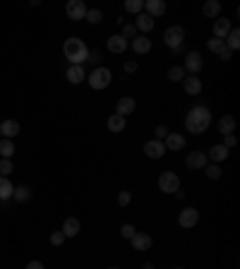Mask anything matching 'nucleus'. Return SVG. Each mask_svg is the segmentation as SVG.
<instances>
[{
	"instance_id": "a878e982",
	"label": "nucleus",
	"mask_w": 240,
	"mask_h": 269,
	"mask_svg": "<svg viewBox=\"0 0 240 269\" xmlns=\"http://www.w3.org/2000/svg\"><path fill=\"white\" fill-rule=\"evenodd\" d=\"M12 192H15V185L5 178V176H0V200H10Z\"/></svg>"
},
{
	"instance_id": "f704fd0d",
	"label": "nucleus",
	"mask_w": 240,
	"mask_h": 269,
	"mask_svg": "<svg viewBox=\"0 0 240 269\" xmlns=\"http://www.w3.org/2000/svg\"><path fill=\"white\" fill-rule=\"evenodd\" d=\"M10 173H12V161L10 159H0V176L7 178Z\"/></svg>"
},
{
	"instance_id": "72a5a7b5",
	"label": "nucleus",
	"mask_w": 240,
	"mask_h": 269,
	"mask_svg": "<svg viewBox=\"0 0 240 269\" xmlns=\"http://www.w3.org/2000/svg\"><path fill=\"white\" fill-rule=\"evenodd\" d=\"M101 17H103V12L94 7V10H87V17H84V20H89L91 24H99V22H101Z\"/></svg>"
},
{
	"instance_id": "58836bf2",
	"label": "nucleus",
	"mask_w": 240,
	"mask_h": 269,
	"mask_svg": "<svg viewBox=\"0 0 240 269\" xmlns=\"http://www.w3.org/2000/svg\"><path fill=\"white\" fill-rule=\"evenodd\" d=\"M135 34H137V29H135V24H122V39H135Z\"/></svg>"
},
{
	"instance_id": "9b49d317",
	"label": "nucleus",
	"mask_w": 240,
	"mask_h": 269,
	"mask_svg": "<svg viewBox=\"0 0 240 269\" xmlns=\"http://www.w3.org/2000/svg\"><path fill=\"white\" fill-rule=\"evenodd\" d=\"M231 29H233V27H231V20H226V17H216V22H214V36H216V39L223 41V39L231 34Z\"/></svg>"
},
{
	"instance_id": "7ed1b4c3",
	"label": "nucleus",
	"mask_w": 240,
	"mask_h": 269,
	"mask_svg": "<svg viewBox=\"0 0 240 269\" xmlns=\"http://www.w3.org/2000/svg\"><path fill=\"white\" fill-rule=\"evenodd\" d=\"M159 187H161V192H168V195L178 192L180 190L178 173H173V171H163V173L159 176Z\"/></svg>"
},
{
	"instance_id": "f8f14e48",
	"label": "nucleus",
	"mask_w": 240,
	"mask_h": 269,
	"mask_svg": "<svg viewBox=\"0 0 240 269\" xmlns=\"http://www.w3.org/2000/svg\"><path fill=\"white\" fill-rule=\"evenodd\" d=\"M137 108V103H135V99L132 96H122V99H118V106H116V113L118 116H122V118H127L132 111Z\"/></svg>"
},
{
	"instance_id": "c756f323",
	"label": "nucleus",
	"mask_w": 240,
	"mask_h": 269,
	"mask_svg": "<svg viewBox=\"0 0 240 269\" xmlns=\"http://www.w3.org/2000/svg\"><path fill=\"white\" fill-rule=\"evenodd\" d=\"M12 154H15V142L2 137V140H0V156H2V159H10Z\"/></svg>"
},
{
	"instance_id": "c85d7f7f",
	"label": "nucleus",
	"mask_w": 240,
	"mask_h": 269,
	"mask_svg": "<svg viewBox=\"0 0 240 269\" xmlns=\"http://www.w3.org/2000/svg\"><path fill=\"white\" fill-rule=\"evenodd\" d=\"M202 12H204L207 17H219V12H221V2H219V0H207L204 7H202Z\"/></svg>"
},
{
	"instance_id": "c03bdc74",
	"label": "nucleus",
	"mask_w": 240,
	"mask_h": 269,
	"mask_svg": "<svg viewBox=\"0 0 240 269\" xmlns=\"http://www.w3.org/2000/svg\"><path fill=\"white\" fill-rule=\"evenodd\" d=\"M219 58H221V60H231V58H233V53H231L228 48H223V51L219 53Z\"/></svg>"
},
{
	"instance_id": "f257e3e1",
	"label": "nucleus",
	"mask_w": 240,
	"mask_h": 269,
	"mask_svg": "<svg viewBox=\"0 0 240 269\" xmlns=\"http://www.w3.org/2000/svg\"><path fill=\"white\" fill-rule=\"evenodd\" d=\"M211 123V113L207 106H192L187 118H185V125H187V132L192 135H202Z\"/></svg>"
},
{
	"instance_id": "39448f33",
	"label": "nucleus",
	"mask_w": 240,
	"mask_h": 269,
	"mask_svg": "<svg viewBox=\"0 0 240 269\" xmlns=\"http://www.w3.org/2000/svg\"><path fill=\"white\" fill-rule=\"evenodd\" d=\"M182 39H185V29L182 27H168L163 34V43L171 48V51H178L182 46Z\"/></svg>"
},
{
	"instance_id": "5701e85b",
	"label": "nucleus",
	"mask_w": 240,
	"mask_h": 269,
	"mask_svg": "<svg viewBox=\"0 0 240 269\" xmlns=\"http://www.w3.org/2000/svg\"><path fill=\"white\" fill-rule=\"evenodd\" d=\"M182 82H185V91H187L190 96H197V94L202 91V80H200V77H185Z\"/></svg>"
},
{
	"instance_id": "f3484780",
	"label": "nucleus",
	"mask_w": 240,
	"mask_h": 269,
	"mask_svg": "<svg viewBox=\"0 0 240 269\" xmlns=\"http://www.w3.org/2000/svg\"><path fill=\"white\" fill-rule=\"evenodd\" d=\"M77 233H80V219H75V216L65 219V224H62V236H65V238H75Z\"/></svg>"
},
{
	"instance_id": "8fccbe9b",
	"label": "nucleus",
	"mask_w": 240,
	"mask_h": 269,
	"mask_svg": "<svg viewBox=\"0 0 240 269\" xmlns=\"http://www.w3.org/2000/svg\"><path fill=\"white\" fill-rule=\"evenodd\" d=\"M176 269H182V267H176Z\"/></svg>"
},
{
	"instance_id": "20e7f679",
	"label": "nucleus",
	"mask_w": 240,
	"mask_h": 269,
	"mask_svg": "<svg viewBox=\"0 0 240 269\" xmlns=\"http://www.w3.org/2000/svg\"><path fill=\"white\" fill-rule=\"evenodd\" d=\"M111 70L108 67H96L94 72L89 75V84H91V89H106L108 84H111Z\"/></svg>"
},
{
	"instance_id": "a18cd8bd",
	"label": "nucleus",
	"mask_w": 240,
	"mask_h": 269,
	"mask_svg": "<svg viewBox=\"0 0 240 269\" xmlns=\"http://www.w3.org/2000/svg\"><path fill=\"white\" fill-rule=\"evenodd\" d=\"M27 269H43V262H39V260H31L29 265H27Z\"/></svg>"
},
{
	"instance_id": "dca6fc26",
	"label": "nucleus",
	"mask_w": 240,
	"mask_h": 269,
	"mask_svg": "<svg viewBox=\"0 0 240 269\" xmlns=\"http://www.w3.org/2000/svg\"><path fill=\"white\" fill-rule=\"evenodd\" d=\"M0 135H2L5 140H12L15 135H20V123H17V120H2Z\"/></svg>"
},
{
	"instance_id": "79ce46f5",
	"label": "nucleus",
	"mask_w": 240,
	"mask_h": 269,
	"mask_svg": "<svg viewBox=\"0 0 240 269\" xmlns=\"http://www.w3.org/2000/svg\"><path fill=\"white\" fill-rule=\"evenodd\" d=\"M236 145H238L236 135H223V147H226V149H231V147H236Z\"/></svg>"
},
{
	"instance_id": "1a4fd4ad",
	"label": "nucleus",
	"mask_w": 240,
	"mask_h": 269,
	"mask_svg": "<svg viewBox=\"0 0 240 269\" xmlns=\"http://www.w3.org/2000/svg\"><path fill=\"white\" fill-rule=\"evenodd\" d=\"M185 164H187V168L200 171V168H204V166H207V154H204V151H192V154H187Z\"/></svg>"
},
{
	"instance_id": "423d86ee",
	"label": "nucleus",
	"mask_w": 240,
	"mask_h": 269,
	"mask_svg": "<svg viewBox=\"0 0 240 269\" xmlns=\"http://www.w3.org/2000/svg\"><path fill=\"white\" fill-rule=\"evenodd\" d=\"M65 12H67V17H70L72 22H80V20L87 17V5H84L82 0H70V2L65 5Z\"/></svg>"
},
{
	"instance_id": "e433bc0d",
	"label": "nucleus",
	"mask_w": 240,
	"mask_h": 269,
	"mask_svg": "<svg viewBox=\"0 0 240 269\" xmlns=\"http://www.w3.org/2000/svg\"><path fill=\"white\" fill-rule=\"evenodd\" d=\"M207 168V178H211V180H219L221 178V168L216 166V164H211V166H204Z\"/></svg>"
},
{
	"instance_id": "0eeeda50",
	"label": "nucleus",
	"mask_w": 240,
	"mask_h": 269,
	"mask_svg": "<svg viewBox=\"0 0 240 269\" xmlns=\"http://www.w3.org/2000/svg\"><path fill=\"white\" fill-rule=\"evenodd\" d=\"M202 65H204V58H202V53H197V51H190L187 56H185V75L187 72H192V75H197L200 70H202Z\"/></svg>"
},
{
	"instance_id": "09e8293b",
	"label": "nucleus",
	"mask_w": 240,
	"mask_h": 269,
	"mask_svg": "<svg viewBox=\"0 0 240 269\" xmlns=\"http://www.w3.org/2000/svg\"><path fill=\"white\" fill-rule=\"evenodd\" d=\"M111 269H118V267H111Z\"/></svg>"
},
{
	"instance_id": "f03ea898",
	"label": "nucleus",
	"mask_w": 240,
	"mask_h": 269,
	"mask_svg": "<svg viewBox=\"0 0 240 269\" xmlns=\"http://www.w3.org/2000/svg\"><path fill=\"white\" fill-rule=\"evenodd\" d=\"M62 51H65V58L70 60V65H82L84 60H89V48H87V43H84L82 39H77V36L67 39L65 46H62Z\"/></svg>"
},
{
	"instance_id": "393cba45",
	"label": "nucleus",
	"mask_w": 240,
	"mask_h": 269,
	"mask_svg": "<svg viewBox=\"0 0 240 269\" xmlns=\"http://www.w3.org/2000/svg\"><path fill=\"white\" fill-rule=\"evenodd\" d=\"M12 197H15V202H27V200H31V187L29 185H17Z\"/></svg>"
},
{
	"instance_id": "a211bd4d",
	"label": "nucleus",
	"mask_w": 240,
	"mask_h": 269,
	"mask_svg": "<svg viewBox=\"0 0 240 269\" xmlns=\"http://www.w3.org/2000/svg\"><path fill=\"white\" fill-rule=\"evenodd\" d=\"M127 43H130L127 39H122L120 34H116V36H111V39H108V43H106V46H108V51H111V53H122V51L127 48Z\"/></svg>"
},
{
	"instance_id": "a19ab883",
	"label": "nucleus",
	"mask_w": 240,
	"mask_h": 269,
	"mask_svg": "<svg viewBox=\"0 0 240 269\" xmlns=\"http://www.w3.org/2000/svg\"><path fill=\"white\" fill-rule=\"evenodd\" d=\"M62 243H65L62 231H53V233H51V245H56V248H58V245H62Z\"/></svg>"
},
{
	"instance_id": "4468645a",
	"label": "nucleus",
	"mask_w": 240,
	"mask_h": 269,
	"mask_svg": "<svg viewBox=\"0 0 240 269\" xmlns=\"http://www.w3.org/2000/svg\"><path fill=\"white\" fill-rule=\"evenodd\" d=\"M144 154H147L149 159H161V156L166 154V147H163V142H159V140H149V142L144 145Z\"/></svg>"
},
{
	"instance_id": "6ab92c4d",
	"label": "nucleus",
	"mask_w": 240,
	"mask_h": 269,
	"mask_svg": "<svg viewBox=\"0 0 240 269\" xmlns=\"http://www.w3.org/2000/svg\"><path fill=\"white\" fill-rule=\"evenodd\" d=\"M84 67L82 65H70L67 67V80L72 82V84H80V82H84Z\"/></svg>"
},
{
	"instance_id": "412c9836",
	"label": "nucleus",
	"mask_w": 240,
	"mask_h": 269,
	"mask_svg": "<svg viewBox=\"0 0 240 269\" xmlns=\"http://www.w3.org/2000/svg\"><path fill=\"white\" fill-rule=\"evenodd\" d=\"M135 29H140V31H144V34H149V31L154 29V20H151L147 12H140V15H137V22H135Z\"/></svg>"
},
{
	"instance_id": "2f4dec72",
	"label": "nucleus",
	"mask_w": 240,
	"mask_h": 269,
	"mask_svg": "<svg viewBox=\"0 0 240 269\" xmlns=\"http://www.w3.org/2000/svg\"><path fill=\"white\" fill-rule=\"evenodd\" d=\"M207 48H209L211 53H216V56H219V53L226 48V41H221V39H209V41H207Z\"/></svg>"
},
{
	"instance_id": "bb28decb",
	"label": "nucleus",
	"mask_w": 240,
	"mask_h": 269,
	"mask_svg": "<svg viewBox=\"0 0 240 269\" xmlns=\"http://www.w3.org/2000/svg\"><path fill=\"white\" fill-rule=\"evenodd\" d=\"M106 125H108L111 132H122V130H125V118L116 113V116H111V118L106 120Z\"/></svg>"
},
{
	"instance_id": "ea45409f",
	"label": "nucleus",
	"mask_w": 240,
	"mask_h": 269,
	"mask_svg": "<svg viewBox=\"0 0 240 269\" xmlns=\"http://www.w3.org/2000/svg\"><path fill=\"white\" fill-rule=\"evenodd\" d=\"M154 135H156L154 140H159V142H163V140L168 137V127H163V125H159V127L154 130Z\"/></svg>"
},
{
	"instance_id": "6e6552de",
	"label": "nucleus",
	"mask_w": 240,
	"mask_h": 269,
	"mask_svg": "<svg viewBox=\"0 0 240 269\" xmlns=\"http://www.w3.org/2000/svg\"><path fill=\"white\" fill-rule=\"evenodd\" d=\"M197 221H200V211L195 209V207H185V209L180 211L178 224L182 228H192V226H197Z\"/></svg>"
},
{
	"instance_id": "37998d69",
	"label": "nucleus",
	"mask_w": 240,
	"mask_h": 269,
	"mask_svg": "<svg viewBox=\"0 0 240 269\" xmlns=\"http://www.w3.org/2000/svg\"><path fill=\"white\" fill-rule=\"evenodd\" d=\"M135 70H137V62H135V60H127V62H125V72H127V75H132Z\"/></svg>"
},
{
	"instance_id": "9d476101",
	"label": "nucleus",
	"mask_w": 240,
	"mask_h": 269,
	"mask_svg": "<svg viewBox=\"0 0 240 269\" xmlns=\"http://www.w3.org/2000/svg\"><path fill=\"white\" fill-rule=\"evenodd\" d=\"M163 147L171 151H180L185 147V135H180V132H168V137L163 140Z\"/></svg>"
},
{
	"instance_id": "7c9ffc66",
	"label": "nucleus",
	"mask_w": 240,
	"mask_h": 269,
	"mask_svg": "<svg viewBox=\"0 0 240 269\" xmlns=\"http://www.w3.org/2000/svg\"><path fill=\"white\" fill-rule=\"evenodd\" d=\"M125 10H127V12L140 15V12L144 10V0H127V2H125Z\"/></svg>"
},
{
	"instance_id": "c9c22d12",
	"label": "nucleus",
	"mask_w": 240,
	"mask_h": 269,
	"mask_svg": "<svg viewBox=\"0 0 240 269\" xmlns=\"http://www.w3.org/2000/svg\"><path fill=\"white\" fill-rule=\"evenodd\" d=\"M135 233H137V231H135V226H132V224H122V226H120V236H122V238L130 240Z\"/></svg>"
},
{
	"instance_id": "ddd939ff",
	"label": "nucleus",
	"mask_w": 240,
	"mask_h": 269,
	"mask_svg": "<svg viewBox=\"0 0 240 269\" xmlns=\"http://www.w3.org/2000/svg\"><path fill=\"white\" fill-rule=\"evenodd\" d=\"M130 240H132V248H135L137 252H144V250H149L151 245H154V240H151L149 233H135Z\"/></svg>"
},
{
	"instance_id": "49530a36",
	"label": "nucleus",
	"mask_w": 240,
	"mask_h": 269,
	"mask_svg": "<svg viewBox=\"0 0 240 269\" xmlns=\"http://www.w3.org/2000/svg\"><path fill=\"white\" fill-rule=\"evenodd\" d=\"M89 60H91V62H96V60H99V51H91V53H89Z\"/></svg>"
},
{
	"instance_id": "cd10ccee",
	"label": "nucleus",
	"mask_w": 240,
	"mask_h": 269,
	"mask_svg": "<svg viewBox=\"0 0 240 269\" xmlns=\"http://www.w3.org/2000/svg\"><path fill=\"white\" fill-rule=\"evenodd\" d=\"M223 41H228V43H226V48H228L231 53H233V51H238V48H240V31L238 29H231V34H228Z\"/></svg>"
},
{
	"instance_id": "de8ad7c7",
	"label": "nucleus",
	"mask_w": 240,
	"mask_h": 269,
	"mask_svg": "<svg viewBox=\"0 0 240 269\" xmlns=\"http://www.w3.org/2000/svg\"><path fill=\"white\" fill-rule=\"evenodd\" d=\"M142 269H156V267H154L151 262H144V267H142Z\"/></svg>"
},
{
	"instance_id": "b1692460",
	"label": "nucleus",
	"mask_w": 240,
	"mask_h": 269,
	"mask_svg": "<svg viewBox=\"0 0 240 269\" xmlns=\"http://www.w3.org/2000/svg\"><path fill=\"white\" fill-rule=\"evenodd\" d=\"M207 156H209L211 161H216V164H219V161H226V159H228V149H226L223 145H214Z\"/></svg>"
},
{
	"instance_id": "473e14b6",
	"label": "nucleus",
	"mask_w": 240,
	"mask_h": 269,
	"mask_svg": "<svg viewBox=\"0 0 240 269\" xmlns=\"http://www.w3.org/2000/svg\"><path fill=\"white\" fill-rule=\"evenodd\" d=\"M168 80H171V82H182V80H185V70H182L180 65L171 67V70H168Z\"/></svg>"
},
{
	"instance_id": "4c0bfd02",
	"label": "nucleus",
	"mask_w": 240,
	"mask_h": 269,
	"mask_svg": "<svg viewBox=\"0 0 240 269\" xmlns=\"http://www.w3.org/2000/svg\"><path fill=\"white\" fill-rule=\"evenodd\" d=\"M130 202H132V192H130V190H122L118 195V205L120 207H127Z\"/></svg>"
},
{
	"instance_id": "2eb2a0df",
	"label": "nucleus",
	"mask_w": 240,
	"mask_h": 269,
	"mask_svg": "<svg viewBox=\"0 0 240 269\" xmlns=\"http://www.w3.org/2000/svg\"><path fill=\"white\" fill-rule=\"evenodd\" d=\"M144 10H147V15H149L151 20H154V17H161V15L166 12V2H163V0H147V2H144Z\"/></svg>"
},
{
	"instance_id": "aec40b11",
	"label": "nucleus",
	"mask_w": 240,
	"mask_h": 269,
	"mask_svg": "<svg viewBox=\"0 0 240 269\" xmlns=\"http://www.w3.org/2000/svg\"><path fill=\"white\" fill-rule=\"evenodd\" d=\"M132 51H135V53H149L151 39L149 36H137V39H132Z\"/></svg>"
},
{
	"instance_id": "4be33fe9",
	"label": "nucleus",
	"mask_w": 240,
	"mask_h": 269,
	"mask_svg": "<svg viewBox=\"0 0 240 269\" xmlns=\"http://www.w3.org/2000/svg\"><path fill=\"white\" fill-rule=\"evenodd\" d=\"M236 130V118L233 116H221L219 118V132L221 135H233Z\"/></svg>"
}]
</instances>
